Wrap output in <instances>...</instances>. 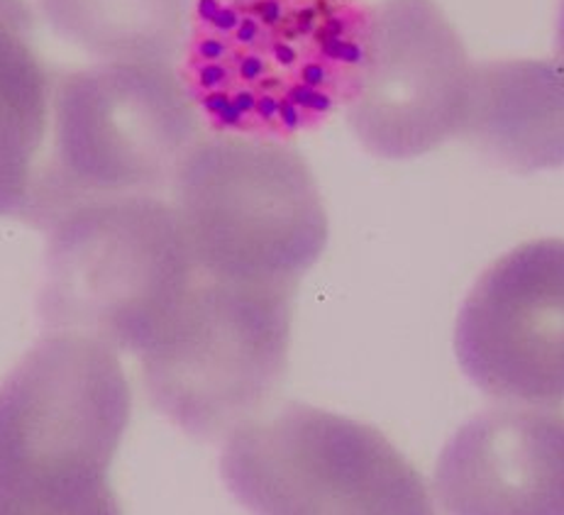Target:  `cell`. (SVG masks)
Returning a JSON list of instances; mask_svg holds the SVG:
<instances>
[{"instance_id":"obj_4","label":"cell","mask_w":564,"mask_h":515,"mask_svg":"<svg viewBox=\"0 0 564 515\" xmlns=\"http://www.w3.org/2000/svg\"><path fill=\"white\" fill-rule=\"evenodd\" d=\"M200 132L178 66L100 62L66 74L54 84L52 152L25 220L44 228L86 200L160 196Z\"/></svg>"},{"instance_id":"obj_11","label":"cell","mask_w":564,"mask_h":515,"mask_svg":"<svg viewBox=\"0 0 564 515\" xmlns=\"http://www.w3.org/2000/svg\"><path fill=\"white\" fill-rule=\"evenodd\" d=\"M459 138L518 174L564 166V66L557 59L474 64Z\"/></svg>"},{"instance_id":"obj_1","label":"cell","mask_w":564,"mask_h":515,"mask_svg":"<svg viewBox=\"0 0 564 515\" xmlns=\"http://www.w3.org/2000/svg\"><path fill=\"white\" fill-rule=\"evenodd\" d=\"M367 22L359 0H194L178 74L216 132L286 142L352 98Z\"/></svg>"},{"instance_id":"obj_5","label":"cell","mask_w":564,"mask_h":515,"mask_svg":"<svg viewBox=\"0 0 564 515\" xmlns=\"http://www.w3.org/2000/svg\"><path fill=\"white\" fill-rule=\"evenodd\" d=\"M200 272L299 286L328 244V212L306 160L286 142L216 132L191 147L172 184Z\"/></svg>"},{"instance_id":"obj_8","label":"cell","mask_w":564,"mask_h":515,"mask_svg":"<svg viewBox=\"0 0 564 515\" xmlns=\"http://www.w3.org/2000/svg\"><path fill=\"white\" fill-rule=\"evenodd\" d=\"M471 69L465 42L435 0H387L369 10L362 69L347 120L381 160H413L455 138Z\"/></svg>"},{"instance_id":"obj_12","label":"cell","mask_w":564,"mask_h":515,"mask_svg":"<svg viewBox=\"0 0 564 515\" xmlns=\"http://www.w3.org/2000/svg\"><path fill=\"white\" fill-rule=\"evenodd\" d=\"M54 84L25 0H0V218H25L52 118Z\"/></svg>"},{"instance_id":"obj_9","label":"cell","mask_w":564,"mask_h":515,"mask_svg":"<svg viewBox=\"0 0 564 515\" xmlns=\"http://www.w3.org/2000/svg\"><path fill=\"white\" fill-rule=\"evenodd\" d=\"M462 372L481 394L525 406L564 403V240L543 238L496 260L455 328Z\"/></svg>"},{"instance_id":"obj_7","label":"cell","mask_w":564,"mask_h":515,"mask_svg":"<svg viewBox=\"0 0 564 515\" xmlns=\"http://www.w3.org/2000/svg\"><path fill=\"white\" fill-rule=\"evenodd\" d=\"M220 472L245 508L267 515H427L409 459L371 425L289 403L225 438Z\"/></svg>"},{"instance_id":"obj_14","label":"cell","mask_w":564,"mask_h":515,"mask_svg":"<svg viewBox=\"0 0 564 515\" xmlns=\"http://www.w3.org/2000/svg\"><path fill=\"white\" fill-rule=\"evenodd\" d=\"M555 59L564 66V0L560 3V18H557V57Z\"/></svg>"},{"instance_id":"obj_3","label":"cell","mask_w":564,"mask_h":515,"mask_svg":"<svg viewBox=\"0 0 564 515\" xmlns=\"http://www.w3.org/2000/svg\"><path fill=\"white\" fill-rule=\"evenodd\" d=\"M42 230L44 325L116 352L140 357L160 338L198 272L174 206L156 196L86 200Z\"/></svg>"},{"instance_id":"obj_10","label":"cell","mask_w":564,"mask_h":515,"mask_svg":"<svg viewBox=\"0 0 564 515\" xmlns=\"http://www.w3.org/2000/svg\"><path fill=\"white\" fill-rule=\"evenodd\" d=\"M433 491L455 515H564V416L538 406L471 418L440 454Z\"/></svg>"},{"instance_id":"obj_2","label":"cell","mask_w":564,"mask_h":515,"mask_svg":"<svg viewBox=\"0 0 564 515\" xmlns=\"http://www.w3.org/2000/svg\"><path fill=\"white\" fill-rule=\"evenodd\" d=\"M112 347L50 332L0 384V515H112V459L130 423Z\"/></svg>"},{"instance_id":"obj_13","label":"cell","mask_w":564,"mask_h":515,"mask_svg":"<svg viewBox=\"0 0 564 515\" xmlns=\"http://www.w3.org/2000/svg\"><path fill=\"white\" fill-rule=\"evenodd\" d=\"M56 35L122 64L178 66L194 0H40Z\"/></svg>"},{"instance_id":"obj_6","label":"cell","mask_w":564,"mask_h":515,"mask_svg":"<svg viewBox=\"0 0 564 515\" xmlns=\"http://www.w3.org/2000/svg\"><path fill=\"white\" fill-rule=\"evenodd\" d=\"M296 288L198 269L174 318L140 354L152 406L198 440L228 438L262 410L289 366Z\"/></svg>"}]
</instances>
